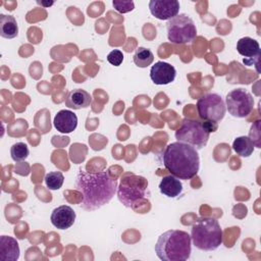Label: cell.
<instances>
[{"label":"cell","instance_id":"cell-1","mask_svg":"<svg viewBox=\"0 0 261 261\" xmlns=\"http://www.w3.org/2000/svg\"><path fill=\"white\" fill-rule=\"evenodd\" d=\"M74 187L82 195L80 206L86 211H94L110 202L117 192V180L107 171L93 173L80 169Z\"/></svg>","mask_w":261,"mask_h":261},{"label":"cell","instance_id":"cell-24","mask_svg":"<svg viewBox=\"0 0 261 261\" xmlns=\"http://www.w3.org/2000/svg\"><path fill=\"white\" fill-rule=\"evenodd\" d=\"M112 4L114 8L120 12V13H126L132 11L135 8V4L133 1H118V0H113Z\"/></svg>","mask_w":261,"mask_h":261},{"label":"cell","instance_id":"cell-9","mask_svg":"<svg viewBox=\"0 0 261 261\" xmlns=\"http://www.w3.org/2000/svg\"><path fill=\"white\" fill-rule=\"evenodd\" d=\"M224 103L228 113L237 118L248 116L254 108L253 96L244 89H234L228 92Z\"/></svg>","mask_w":261,"mask_h":261},{"label":"cell","instance_id":"cell-7","mask_svg":"<svg viewBox=\"0 0 261 261\" xmlns=\"http://www.w3.org/2000/svg\"><path fill=\"white\" fill-rule=\"evenodd\" d=\"M167 39L173 44L191 43L197 36V28L193 19L186 13H179L166 23Z\"/></svg>","mask_w":261,"mask_h":261},{"label":"cell","instance_id":"cell-19","mask_svg":"<svg viewBox=\"0 0 261 261\" xmlns=\"http://www.w3.org/2000/svg\"><path fill=\"white\" fill-rule=\"evenodd\" d=\"M254 144L247 136H241L234 139L232 149L241 157H249L254 152Z\"/></svg>","mask_w":261,"mask_h":261},{"label":"cell","instance_id":"cell-3","mask_svg":"<svg viewBox=\"0 0 261 261\" xmlns=\"http://www.w3.org/2000/svg\"><path fill=\"white\" fill-rule=\"evenodd\" d=\"M155 253L162 261H186L192 253L191 236L184 230H167L159 236Z\"/></svg>","mask_w":261,"mask_h":261},{"label":"cell","instance_id":"cell-15","mask_svg":"<svg viewBox=\"0 0 261 261\" xmlns=\"http://www.w3.org/2000/svg\"><path fill=\"white\" fill-rule=\"evenodd\" d=\"M64 103L65 106L74 110L87 108L92 103V96L85 90L74 89L66 94L64 98Z\"/></svg>","mask_w":261,"mask_h":261},{"label":"cell","instance_id":"cell-23","mask_svg":"<svg viewBox=\"0 0 261 261\" xmlns=\"http://www.w3.org/2000/svg\"><path fill=\"white\" fill-rule=\"evenodd\" d=\"M249 138L253 142L255 147L261 148V145H260V140H261L260 139V120H257V121H255L254 124H252L250 134H249Z\"/></svg>","mask_w":261,"mask_h":261},{"label":"cell","instance_id":"cell-20","mask_svg":"<svg viewBox=\"0 0 261 261\" xmlns=\"http://www.w3.org/2000/svg\"><path fill=\"white\" fill-rule=\"evenodd\" d=\"M154 61V55L150 49L145 47H139L134 54V62L138 67L145 68L152 64Z\"/></svg>","mask_w":261,"mask_h":261},{"label":"cell","instance_id":"cell-17","mask_svg":"<svg viewBox=\"0 0 261 261\" xmlns=\"http://www.w3.org/2000/svg\"><path fill=\"white\" fill-rule=\"evenodd\" d=\"M159 191L168 198H176L182 192V184L177 177L171 174L166 175L159 184Z\"/></svg>","mask_w":261,"mask_h":261},{"label":"cell","instance_id":"cell-22","mask_svg":"<svg viewBox=\"0 0 261 261\" xmlns=\"http://www.w3.org/2000/svg\"><path fill=\"white\" fill-rule=\"evenodd\" d=\"M64 181V176L60 171H51L46 174L45 182L49 190H59Z\"/></svg>","mask_w":261,"mask_h":261},{"label":"cell","instance_id":"cell-4","mask_svg":"<svg viewBox=\"0 0 261 261\" xmlns=\"http://www.w3.org/2000/svg\"><path fill=\"white\" fill-rule=\"evenodd\" d=\"M191 239L197 249L211 252L222 244V229L215 218L201 217L192 226Z\"/></svg>","mask_w":261,"mask_h":261},{"label":"cell","instance_id":"cell-14","mask_svg":"<svg viewBox=\"0 0 261 261\" xmlns=\"http://www.w3.org/2000/svg\"><path fill=\"white\" fill-rule=\"evenodd\" d=\"M54 127L61 134H69L77 126V116L70 110H60L54 117Z\"/></svg>","mask_w":261,"mask_h":261},{"label":"cell","instance_id":"cell-13","mask_svg":"<svg viewBox=\"0 0 261 261\" xmlns=\"http://www.w3.org/2000/svg\"><path fill=\"white\" fill-rule=\"evenodd\" d=\"M75 217V212L70 206L61 205L52 211L50 220L56 228L67 229L74 223Z\"/></svg>","mask_w":261,"mask_h":261},{"label":"cell","instance_id":"cell-12","mask_svg":"<svg viewBox=\"0 0 261 261\" xmlns=\"http://www.w3.org/2000/svg\"><path fill=\"white\" fill-rule=\"evenodd\" d=\"M175 76L176 70L174 66L164 61H157L154 65H152L150 69L151 81L158 86L168 85L172 83Z\"/></svg>","mask_w":261,"mask_h":261},{"label":"cell","instance_id":"cell-10","mask_svg":"<svg viewBox=\"0 0 261 261\" xmlns=\"http://www.w3.org/2000/svg\"><path fill=\"white\" fill-rule=\"evenodd\" d=\"M151 14L160 20H169L179 12L177 0H151L149 2Z\"/></svg>","mask_w":261,"mask_h":261},{"label":"cell","instance_id":"cell-8","mask_svg":"<svg viewBox=\"0 0 261 261\" xmlns=\"http://www.w3.org/2000/svg\"><path fill=\"white\" fill-rule=\"evenodd\" d=\"M196 106L199 117L203 120L219 122L223 119L226 112L223 99L215 93H208L201 96Z\"/></svg>","mask_w":261,"mask_h":261},{"label":"cell","instance_id":"cell-25","mask_svg":"<svg viewBox=\"0 0 261 261\" xmlns=\"http://www.w3.org/2000/svg\"><path fill=\"white\" fill-rule=\"evenodd\" d=\"M107 61L113 66H119L123 61V54L120 50L114 49L107 55Z\"/></svg>","mask_w":261,"mask_h":261},{"label":"cell","instance_id":"cell-2","mask_svg":"<svg viewBox=\"0 0 261 261\" xmlns=\"http://www.w3.org/2000/svg\"><path fill=\"white\" fill-rule=\"evenodd\" d=\"M162 161L166 170L178 179H191L197 175L200 169L198 150L181 142L167 145L162 155Z\"/></svg>","mask_w":261,"mask_h":261},{"label":"cell","instance_id":"cell-16","mask_svg":"<svg viewBox=\"0 0 261 261\" xmlns=\"http://www.w3.org/2000/svg\"><path fill=\"white\" fill-rule=\"evenodd\" d=\"M19 246L15 239L2 236L0 239V259L2 261H16L19 258Z\"/></svg>","mask_w":261,"mask_h":261},{"label":"cell","instance_id":"cell-11","mask_svg":"<svg viewBox=\"0 0 261 261\" xmlns=\"http://www.w3.org/2000/svg\"><path fill=\"white\" fill-rule=\"evenodd\" d=\"M237 51L244 56L243 61L246 65H258L261 52L258 41L250 37L241 38L237 43Z\"/></svg>","mask_w":261,"mask_h":261},{"label":"cell","instance_id":"cell-5","mask_svg":"<svg viewBox=\"0 0 261 261\" xmlns=\"http://www.w3.org/2000/svg\"><path fill=\"white\" fill-rule=\"evenodd\" d=\"M216 129L217 122L208 120L202 122L196 119L184 118L180 126L175 132V139L177 142L188 144L196 150H201L207 145L210 133Z\"/></svg>","mask_w":261,"mask_h":261},{"label":"cell","instance_id":"cell-18","mask_svg":"<svg viewBox=\"0 0 261 261\" xmlns=\"http://www.w3.org/2000/svg\"><path fill=\"white\" fill-rule=\"evenodd\" d=\"M18 35V25L12 15L0 14V36L5 39H13Z\"/></svg>","mask_w":261,"mask_h":261},{"label":"cell","instance_id":"cell-6","mask_svg":"<svg viewBox=\"0 0 261 261\" xmlns=\"http://www.w3.org/2000/svg\"><path fill=\"white\" fill-rule=\"evenodd\" d=\"M148 181L145 177L125 173L121 176L119 187H117L118 200L127 208H134L135 204L146 196Z\"/></svg>","mask_w":261,"mask_h":261},{"label":"cell","instance_id":"cell-21","mask_svg":"<svg viewBox=\"0 0 261 261\" xmlns=\"http://www.w3.org/2000/svg\"><path fill=\"white\" fill-rule=\"evenodd\" d=\"M30 151L28 146L22 142H17L10 148V155L13 161L21 162L29 157Z\"/></svg>","mask_w":261,"mask_h":261}]
</instances>
